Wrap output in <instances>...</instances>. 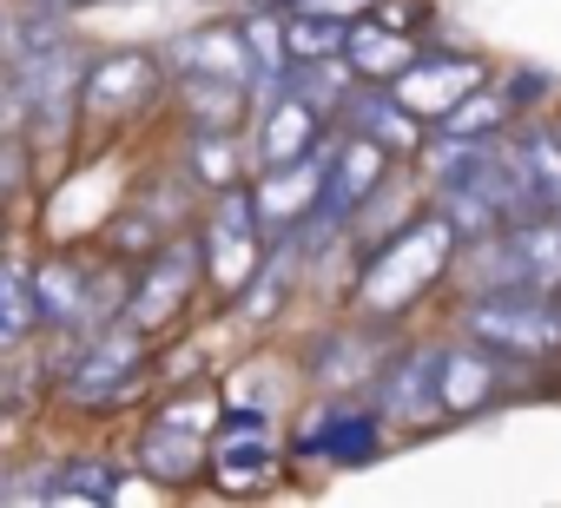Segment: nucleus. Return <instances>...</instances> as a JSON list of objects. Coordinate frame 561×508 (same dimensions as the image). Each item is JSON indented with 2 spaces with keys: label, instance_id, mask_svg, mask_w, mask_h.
Wrapping results in <instances>:
<instances>
[{
  "label": "nucleus",
  "instance_id": "obj_13",
  "mask_svg": "<svg viewBox=\"0 0 561 508\" xmlns=\"http://www.w3.org/2000/svg\"><path fill=\"white\" fill-rule=\"evenodd\" d=\"M324 165H331V139H324L311 159L257 165V172H251V205H257V218H264L271 238H291V231L324 205Z\"/></svg>",
  "mask_w": 561,
  "mask_h": 508
},
{
  "label": "nucleus",
  "instance_id": "obj_18",
  "mask_svg": "<svg viewBox=\"0 0 561 508\" xmlns=\"http://www.w3.org/2000/svg\"><path fill=\"white\" fill-rule=\"evenodd\" d=\"M172 100H179L185 132L192 126H205V132H244V119L257 113V93L244 80H211V73H172Z\"/></svg>",
  "mask_w": 561,
  "mask_h": 508
},
{
  "label": "nucleus",
  "instance_id": "obj_24",
  "mask_svg": "<svg viewBox=\"0 0 561 508\" xmlns=\"http://www.w3.org/2000/svg\"><path fill=\"white\" fill-rule=\"evenodd\" d=\"M344 41H351V27H344V21H331V14H311V8H291V14H285L291 67H298V60H337V54H344Z\"/></svg>",
  "mask_w": 561,
  "mask_h": 508
},
{
  "label": "nucleus",
  "instance_id": "obj_5",
  "mask_svg": "<svg viewBox=\"0 0 561 508\" xmlns=\"http://www.w3.org/2000/svg\"><path fill=\"white\" fill-rule=\"evenodd\" d=\"M198 251H205V285H211L225 304L257 278V265L271 258V231H264V218H257V205H251V185L211 192V205H205V218H198Z\"/></svg>",
  "mask_w": 561,
  "mask_h": 508
},
{
  "label": "nucleus",
  "instance_id": "obj_23",
  "mask_svg": "<svg viewBox=\"0 0 561 508\" xmlns=\"http://www.w3.org/2000/svg\"><path fill=\"white\" fill-rule=\"evenodd\" d=\"M126 495V469L106 455H73L47 475V501H119Z\"/></svg>",
  "mask_w": 561,
  "mask_h": 508
},
{
  "label": "nucleus",
  "instance_id": "obj_7",
  "mask_svg": "<svg viewBox=\"0 0 561 508\" xmlns=\"http://www.w3.org/2000/svg\"><path fill=\"white\" fill-rule=\"evenodd\" d=\"M165 100V60H152L146 47H113L87 60L80 80V126H133Z\"/></svg>",
  "mask_w": 561,
  "mask_h": 508
},
{
  "label": "nucleus",
  "instance_id": "obj_3",
  "mask_svg": "<svg viewBox=\"0 0 561 508\" xmlns=\"http://www.w3.org/2000/svg\"><path fill=\"white\" fill-rule=\"evenodd\" d=\"M54 383L73 409H119L146 390V337L133 324L87 331V344L67 363H54Z\"/></svg>",
  "mask_w": 561,
  "mask_h": 508
},
{
  "label": "nucleus",
  "instance_id": "obj_2",
  "mask_svg": "<svg viewBox=\"0 0 561 508\" xmlns=\"http://www.w3.org/2000/svg\"><path fill=\"white\" fill-rule=\"evenodd\" d=\"M456 331L528 370L561 363V291H462Z\"/></svg>",
  "mask_w": 561,
  "mask_h": 508
},
{
  "label": "nucleus",
  "instance_id": "obj_27",
  "mask_svg": "<svg viewBox=\"0 0 561 508\" xmlns=\"http://www.w3.org/2000/svg\"><path fill=\"white\" fill-rule=\"evenodd\" d=\"M377 21H390L403 34H430V0H377Z\"/></svg>",
  "mask_w": 561,
  "mask_h": 508
},
{
  "label": "nucleus",
  "instance_id": "obj_1",
  "mask_svg": "<svg viewBox=\"0 0 561 508\" xmlns=\"http://www.w3.org/2000/svg\"><path fill=\"white\" fill-rule=\"evenodd\" d=\"M456 258H462V238L456 224L423 205L410 224H397L390 238L364 244L357 251V272H351V311L377 318V324H403L430 291H443L456 278Z\"/></svg>",
  "mask_w": 561,
  "mask_h": 508
},
{
  "label": "nucleus",
  "instance_id": "obj_12",
  "mask_svg": "<svg viewBox=\"0 0 561 508\" xmlns=\"http://www.w3.org/2000/svg\"><path fill=\"white\" fill-rule=\"evenodd\" d=\"M403 159L397 152H383L377 139H364V132H344V126H331V165H324V218H337V224H351L377 192H383V178L397 172Z\"/></svg>",
  "mask_w": 561,
  "mask_h": 508
},
{
  "label": "nucleus",
  "instance_id": "obj_25",
  "mask_svg": "<svg viewBox=\"0 0 561 508\" xmlns=\"http://www.w3.org/2000/svg\"><path fill=\"white\" fill-rule=\"evenodd\" d=\"M508 126H515V113H508V100H502V93H495V80H489V86H476V93H469V100H462V106H456L443 126H436V132H462V139H502Z\"/></svg>",
  "mask_w": 561,
  "mask_h": 508
},
{
  "label": "nucleus",
  "instance_id": "obj_31",
  "mask_svg": "<svg viewBox=\"0 0 561 508\" xmlns=\"http://www.w3.org/2000/svg\"><path fill=\"white\" fill-rule=\"evenodd\" d=\"M0 238H8V218H0Z\"/></svg>",
  "mask_w": 561,
  "mask_h": 508
},
{
  "label": "nucleus",
  "instance_id": "obj_29",
  "mask_svg": "<svg viewBox=\"0 0 561 508\" xmlns=\"http://www.w3.org/2000/svg\"><path fill=\"white\" fill-rule=\"evenodd\" d=\"M21 8H54V14H73V8H93V0H21Z\"/></svg>",
  "mask_w": 561,
  "mask_h": 508
},
{
  "label": "nucleus",
  "instance_id": "obj_20",
  "mask_svg": "<svg viewBox=\"0 0 561 508\" xmlns=\"http://www.w3.org/2000/svg\"><path fill=\"white\" fill-rule=\"evenodd\" d=\"M251 172H257V159H251L244 132H205V126H192V132H185V178H192L198 192L251 185Z\"/></svg>",
  "mask_w": 561,
  "mask_h": 508
},
{
  "label": "nucleus",
  "instance_id": "obj_17",
  "mask_svg": "<svg viewBox=\"0 0 561 508\" xmlns=\"http://www.w3.org/2000/svg\"><path fill=\"white\" fill-rule=\"evenodd\" d=\"M165 67L172 73H211V80H257V54L244 41V21H205L192 34H179L165 47Z\"/></svg>",
  "mask_w": 561,
  "mask_h": 508
},
{
  "label": "nucleus",
  "instance_id": "obj_19",
  "mask_svg": "<svg viewBox=\"0 0 561 508\" xmlns=\"http://www.w3.org/2000/svg\"><path fill=\"white\" fill-rule=\"evenodd\" d=\"M423 41L430 34H403V27H390V21H377V14H364V21H351V41H344V60H351V73L357 80H370V86H390L416 54H423Z\"/></svg>",
  "mask_w": 561,
  "mask_h": 508
},
{
  "label": "nucleus",
  "instance_id": "obj_10",
  "mask_svg": "<svg viewBox=\"0 0 561 508\" xmlns=\"http://www.w3.org/2000/svg\"><path fill=\"white\" fill-rule=\"evenodd\" d=\"M397 344V324H377V318H351V324H331L318 344H311V363H305V383H318L324 396H364L377 363L390 357Z\"/></svg>",
  "mask_w": 561,
  "mask_h": 508
},
{
  "label": "nucleus",
  "instance_id": "obj_28",
  "mask_svg": "<svg viewBox=\"0 0 561 508\" xmlns=\"http://www.w3.org/2000/svg\"><path fill=\"white\" fill-rule=\"evenodd\" d=\"M298 8H311V14H331V21H364V14H377V0H298Z\"/></svg>",
  "mask_w": 561,
  "mask_h": 508
},
{
  "label": "nucleus",
  "instance_id": "obj_30",
  "mask_svg": "<svg viewBox=\"0 0 561 508\" xmlns=\"http://www.w3.org/2000/svg\"><path fill=\"white\" fill-rule=\"evenodd\" d=\"M244 8H277V14H291L298 0H244Z\"/></svg>",
  "mask_w": 561,
  "mask_h": 508
},
{
  "label": "nucleus",
  "instance_id": "obj_11",
  "mask_svg": "<svg viewBox=\"0 0 561 508\" xmlns=\"http://www.w3.org/2000/svg\"><path fill=\"white\" fill-rule=\"evenodd\" d=\"M285 462H291V442L277 436V423H218L205 482L225 495H264L285 475Z\"/></svg>",
  "mask_w": 561,
  "mask_h": 508
},
{
  "label": "nucleus",
  "instance_id": "obj_21",
  "mask_svg": "<svg viewBox=\"0 0 561 508\" xmlns=\"http://www.w3.org/2000/svg\"><path fill=\"white\" fill-rule=\"evenodd\" d=\"M87 278H93V265H80V258L34 265V304H41L47 331H87Z\"/></svg>",
  "mask_w": 561,
  "mask_h": 508
},
{
  "label": "nucleus",
  "instance_id": "obj_4",
  "mask_svg": "<svg viewBox=\"0 0 561 508\" xmlns=\"http://www.w3.org/2000/svg\"><path fill=\"white\" fill-rule=\"evenodd\" d=\"M364 396L383 409V423H390L397 436H423V429L449 423V403H443V344H430V337H397Z\"/></svg>",
  "mask_w": 561,
  "mask_h": 508
},
{
  "label": "nucleus",
  "instance_id": "obj_9",
  "mask_svg": "<svg viewBox=\"0 0 561 508\" xmlns=\"http://www.w3.org/2000/svg\"><path fill=\"white\" fill-rule=\"evenodd\" d=\"M198 285H205V251H198L192 231H179L172 244H159L152 258L139 265V278H133V304H126V324H133L139 337L172 331V324L192 311V291H198Z\"/></svg>",
  "mask_w": 561,
  "mask_h": 508
},
{
  "label": "nucleus",
  "instance_id": "obj_26",
  "mask_svg": "<svg viewBox=\"0 0 561 508\" xmlns=\"http://www.w3.org/2000/svg\"><path fill=\"white\" fill-rule=\"evenodd\" d=\"M554 86H561V80H554L548 67H528V60H515V67H502V73H495V93L508 100V113H515V119L548 113V106H554Z\"/></svg>",
  "mask_w": 561,
  "mask_h": 508
},
{
  "label": "nucleus",
  "instance_id": "obj_22",
  "mask_svg": "<svg viewBox=\"0 0 561 508\" xmlns=\"http://www.w3.org/2000/svg\"><path fill=\"white\" fill-rule=\"evenodd\" d=\"M34 331H47L34 304V265L0 258V350H21Z\"/></svg>",
  "mask_w": 561,
  "mask_h": 508
},
{
  "label": "nucleus",
  "instance_id": "obj_14",
  "mask_svg": "<svg viewBox=\"0 0 561 508\" xmlns=\"http://www.w3.org/2000/svg\"><path fill=\"white\" fill-rule=\"evenodd\" d=\"M324 139H331V119H324L305 93H291V86H277V93L257 100V113H251V159H257V165L311 159Z\"/></svg>",
  "mask_w": 561,
  "mask_h": 508
},
{
  "label": "nucleus",
  "instance_id": "obj_15",
  "mask_svg": "<svg viewBox=\"0 0 561 508\" xmlns=\"http://www.w3.org/2000/svg\"><path fill=\"white\" fill-rule=\"evenodd\" d=\"M337 126H344V132L377 139V146H383V152H397L403 165H416V152L430 146V126H423V119H416L390 86H370V80H357V86H351V100H344Z\"/></svg>",
  "mask_w": 561,
  "mask_h": 508
},
{
  "label": "nucleus",
  "instance_id": "obj_6",
  "mask_svg": "<svg viewBox=\"0 0 561 508\" xmlns=\"http://www.w3.org/2000/svg\"><path fill=\"white\" fill-rule=\"evenodd\" d=\"M397 442V429L383 423V409L370 396H331L318 403L298 436H291V462H318V469H370L383 462Z\"/></svg>",
  "mask_w": 561,
  "mask_h": 508
},
{
  "label": "nucleus",
  "instance_id": "obj_16",
  "mask_svg": "<svg viewBox=\"0 0 561 508\" xmlns=\"http://www.w3.org/2000/svg\"><path fill=\"white\" fill-rule=\"evenodd\" d=\"M133 462H139V475L159 482V488H192V482H205V469H211V436L152 416V423L139 429V442H133Z\"/></svg>",
  "mask_w": 561,
  "mask_h": 508
},
{
  "label": "nucleus",
  "instance_id": "obj_8",
  "mask_svg": "<svg viewBox=\"0 0 561 508\" xmlns=\"http://www.w3.org/2000/svg\"><path fill=\"white\" fill-rule=\"evenodd\" d=\"M495 80V67H489V54H476V47H443V41H423V54L390 80V93L436 132L476 86H489Z\"/></svg>",
  "mask_w": 561,
  "mask_h": 508
}]
</instances>
